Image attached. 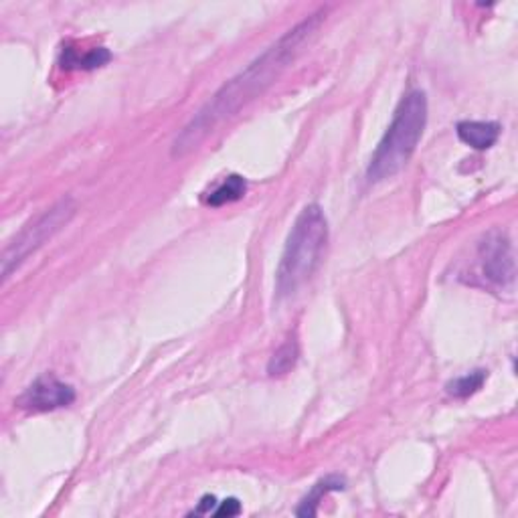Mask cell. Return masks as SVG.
<instances>
[{
    "label": "cell",
    "instance_id": "6da1fadb",
    "mask_svg": "<svg viewBox=\"0 0 518 518\" xmlns=\"http://www.w3.org/2000/svg\"><path fill=\"white\" fill-rule=\"evenodd\" d=\"M326 19V11H318L310 17L302 20L300 25L290 28L284 37H279L271 47L251 61L246 69L239 71L235 77L223 85V88L200 107L197 116L183 128V132L177 136L172 144V156L183 158L203 142L215 128L223 124L225 120H232L241 107H246L249 102L270 88L276 79L284 74L287 65H290L296 55L302 51V47L310 41L322 20Z\"/></svg>",
    "mask_w": 518,
    "mask_h": 518
},
{
    "label": "cell",
    "instance_id": "7a4b0ae2",
    "mask_svg": "<svg viewBox=\"0 0 518 518\" xmlns=\"http://www.w3.org/2000/svg\"><path fill=\"white\" fill-rule=\"evenodd\" d=\"M428 126V98L421 90L409 91L401 99L391 126L387 128L383 140L366 167V181L377 184L405 169L420 144L423 130Z\"/></svg>",
    "mask_w": 518,
    "mask_h": 518
},
{
    "label": "cell",
    "instance_id": "3957f363",
    "mask_svg": "<svg viewBox=\"0 0 518 518\" xmlns=\"http://www.w3.org/2000/svg\"><path fill=\"white\" fill-rule=\"evenodd\" d=\"M328 241V221L320 205L302 208L290 235H287L282 259L276 273L278 298L298 292L320 265L322 251Z\"/></svg>",
    "mask_w": 518,
    "mask_h": 518
},
{
    "label": "cell",
    "instance_id": "277c9868",
    "mask_svg": "<svg viewBox=\"0 0 518 518\" xmlns=\"http://www.w3.org/2000/svg\"><path fill=\"white\" fill-rule=\"evenodd\" d=\"M77 205L71 197L57 200L53 207L43 211L37 219L28 221L20 232L12 237L3 254V282H9L12 271H17L35 251L41 249L47 241L67 227L75 217Z\"/></svg>",
    "mask_w": 518,
    "mask_h": 518
},
{
    "label": "cell",
    "instance_id": "5b68a950",
    "mask_svg": "<svg viewBox=\"0 0 518 518\" xmlns=\"http://www.w3.org/2000/svg\"><path fill=\"white\" fill-rule=\"evenodd\" d=\"M75 401V388L69 383H63L51 373L41 375L25 388V393L17 399L20 409L33 413L55 412V409L69 407Z\"/></svg>",
    "mask_w": 518,
    "mask_h": 518
},
{
    "label": "cell",
    "instance_id": "8992f818",
    "mask_svg": "<svg viewBox=\"0 0 518 518\" xmlns=\"http://www.w3.org/2000/svg\"><path fill=\"white\" fill-rule=\"evenodd\" d=\"M480 259L484 276L498 286L514 282V254L506 233L491 232L480 243Z\"/></svg>",
    "mask_w": 518,
    "mask_h": 518
},
{
    "label": "cell",
    "instance_id": "52a82bcc",
    "mask_svg": "<svg viewBox=\"0 0 518 518\" xmlns=\"http://www.w3.org/2000/svg\"><path fill=\"white\" fill-rule=\"evenodd\" d=\"M458 138L474 150L492 148L500 138V124L496 122H476L466 120L456 126Z\"/></svg>",
    "mask_w": 518,
    "mask_h": 518
},
{
    "label": "cell",
    "instance_id": "ba28073f",
    "mask_svg": "<svg viewBox=\"0 0 518 518\" xmlns=\"http://www.w3.org/2000/svg\"><path fill=\"white\" fill-rule=\"evenodd\" d=\"M247 181L239 175H229L219 186H215L211 192L205 194V205L208 207H225L237 203V200L246 197Z\"/></svg>",
    "mask_w": 518,
    "mask_h": 518
},
{
    "label": "cell",
    "instance_id": "9c48e42d",
    "mask_svg": "<svg viewBox=\"0 0 518 518\" xmlns=\"http://www.w3.org/2000/svg\"><path fill=\"white\" fill-rule=\"evenodd\" d=\"M112 59V53L107 51L106 47H96L88 51L85 55L77 53V49L74 47H65L61 51V67L63 69H98L104 67V65Z\"/></svg>",
    "mask_w": 518,
    "mask_h": 518
},
{
    "label": "cell",
    "instance_id": "30bf717a",
    "mask_svg": "<svg viewBox=\"0 0 518 518\" xmlns=\"http://www.w3.org/2000/svg\"><path fill=\"white\" fill-rule=\"evenodd\" d=\"M344 486H347V482L344 478H338V476H326L324 480H320L318 484H316L310 494L306 496L304 500H302L300 508L296 510L298 516H316L318 513V505L320 500L326 496L328 492H334V491H344Z\"/></svg>",
    "mask_w": 518,
    "mask_h": 518
},
{
    "label": "cell",
    "instance_id": "8fae6325",
    "mask_svg": "<svg viewBox=\"0 0 518 518\" xmlns=\"http://www.w3.org/2000/svg\"><path fill=\"white\" fill-rule=\"evenodd\" d=\"M300 349L296 338H287V341L273 352L268 363V375L270 377H284L290 373L298 363Z\"/></svg>",
    "mask_w": 518,
    "mask_h": 518
},
{
    "label": "cell",
    "instance_id": "7c38bea8",
    "mask_svg": "<svg viewBox=\"0 0 518 518\" xmlns=\"http://www.w3.org/2000/svg\"><path fill=\"white\" fill-rule=\"evenodd\" d=\"M486 379H488V373L478 369L474 373H467V375H464V377L450 381V383L445 385V391H448V395H451V397H456V399H467V397H472L474 393L480 391L482 385L486 383Z\"/></svg>",
    "mask_w": 518,
    "mask_h": 518
},
{
    "label": "cell",
    "instance_id": "4fadbf2b",
    "mask_svg": "<svg viewBox=\"0 0 518 518\" xmlns=\"http://www.w3.org/2000/svg\"><path fill=\"white\" fill-rule=\"evenodd\" d=\"M241 513V505H239V500L237 498H227V500H223L219 502V506L213 510V514L215 516H237Z\"/></svg>",
    "mask_w": 518,
    "mask_h": 518
},
{
    "label": "cell",
    "instance_id": "5bb4252c",
    "mask_svg": "<svg viewBox=\"0 0 518 518\" xmlns=\"http://www.w3.org/2000/svg\"><path fill=\"white\" fill-rule=\"evenodd\" d=\"M215 505H217V498L207 494V496H203V498H200V505L197 510H194V514H208L215 508Z\"/></svg>",
    "mask_w": 518,
    "mask_h": 518
}]
</instances>
